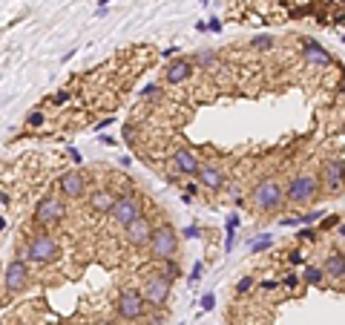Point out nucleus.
<instances>
[{"label":"nucleus","mask_w":345,"mask_h":325,"mask_svg":"<svg viewBox=\"0 0 345 325\" xmlns=\"http://www.w3.org/2000/svg\"><path fill=\"white\" fill-rule=\"evenodd\" d=\"M316 193H319V176H313V173H299L296 179L288 181L285 199L294 202V205H305V202H313V199H316Z\"/></svg>","instance_id":"f257e3e1"},{"label":"nucleus","mask_w":345,"mask_h":325,"mask_svg":"<svg viewBox=\"0 0 345 325\" xmlns=\"http://www.w3.org/2000/svg\"><path fill=\"white\" fill-rule=\"evenodd\" d=\"M23 256L29 259V262H35V265H49V262H55V259L61 256V248H58V242L52 239L49 233H38V236L29 239Z\"/></svg>","instance_id":"f03ea898"},{"label":"nucleus","mask_w":345,"mask_h":325,"mask_svg":"<svg viewBox=\"0 0 345 325\" xmlns=\"http://www.w3.org/2000/svg\"><path fill=\"white\" fill-rule=\"evenodd\" d=\"M282 202H285V187H282L279 181H273V179L259 181L256 190H253V205L259 207V210H265V213L282 207Z\"/></svg>","instance_id":"7ed1b4c3"},{"label":"nucleus","mask_w":345,"mask_h":325,"mask_svg":"<svg viewBox=\"0 0 345 325\" xmlns=\"http://www.w3.org/2000/svg\"><path fill=\"white\" fill-rule=\"evenodd\" d=\"M176 245H179V239H176V230H173L170 224H161V227H155V230H153V239H150V253H153V259L164 262V259H173V253H176Z\"/></svg>","instance_id":"20e7f679"},{"label":"nucleus","mask_w":345,"mask_h":325,"mask_svg":"<svg viewBox=\"0 0 345 325\" xmlns=\"http://www.w3.org/2000/svg\"><path fill=\"white\" fill-rule=\"evenodd\" d=\"M144 213V207H141V202L135 199V196H121V199H115V205H113V210H110V216H113L118 224H127L132 222V219H138Z\"/></svg>","instance_id":"39448f33"},{"label":"nucleus","mask_w":345,"mask_h":325,"mask_svg":"<svg viewBox=\"0 0 345 325\" xmlns=\"http://www.w3.org/2000/svg\"><path fill=\"white\" fill-rule=\"evenodd\" d=\"M170 291H173V279H167L164 274L158 276H150L147 279V288H144V302L150 305H164L167 299H170Z\"/></svg>","instance_id":"423d86ee"},{"label":"nucleus","mask_w":345,"mask_h":325,"mask_svg":"<svg viewBox=\"0 0 345 325\" xmlns=\"http://www.w3.org/2000/svg\"><path fill=\"white\" fill-rule=\"evenodd\" d=\"M64 213H66L64 199H58V196H46L40 205L35 207V222H38V224H55V222H61V219H64Z\"/></svg>","instance_id":"0eeeda50"},{"label":"nucleus","mask_w":345,"mask_h":325,"mask_svg":"<svg viewBox=\"0 0 345 325\" xmlns=\"http://www.w3.org/2000/svg\"><path fill=\"white\" fill-rule=\"evenodd\" d=\"M144 308H147V302H144V296L135 291V288L121 291V299H118V314H121L124 320H141Z\"/></svg>","instance_id":"6e6552de"},{"label":"nucleus","mask_w":345,"mask_h":325,"mask_svg":"<svg viewBox=\"0 0 345 325\" xmlns=\"http://www.w3.org/2000/svg\"><path fill=\"white\" fill-rule=\"evenodd\" d=\"M58 187H61L64 199H81L86 193V176H83V170H66L58 181Z\"/></svg>","instance_id":"1a4fd4ad"},{"label":"nucleus","mask_w":345,"mask_h":325,"mask_svg":"<svg viewBox=\"0 0 345 325\" xmlns=\"http://www.w3.org/2000/svg\"><path fill=\"white\" fill-rule=\"evenodd\" d=\"M124 230H127V242L135 245V248H144V245H150V239H153V224H150V219L144 213H141L138 219H132Z\"/></svg>","instance_id":"9d476101"},{"label":"nucleus","mask_w":345,"mask_h":325,"mask_svg":"<svg viewBox=\"0 0 345 325\" xmlns=\"http://www.w3.org/2000/svg\"><path fill=\"white\" fill-rule=\"evenodd\" d=\"M343 170H345V161L337 155V158H331L328 164H325V170H322V179H319V187H325L328 193H340L343 190Z\"/></svg>","instance_id":"9b49d317"},{"label":"nucleus","mask_w":345,"mask_h":325,"mask_svg":"<svg viewBox=\"0 0 345 325\" xmlns=\"http://www.w3.org/2000/svg\"><path fill=\"white\" fill-rule=\"evenodd\" d=\"M26 282H29V265L23 259H12L9 268H6V291H12V293L23 291Z\"/></svg>","instance_id":"f8f14e48"},{"label":"nucleus","mask_w":345,"mask_h":325,"mask_svg":"<svg viewBox=\"0 0 345 325\" xmlns=\"http://www.w3.org/2000/svg\"><path fill=\"white\" fill-rule=\"evenodd\" d=\"M193 72H196V67H193L190 58H173V61L167 64V69H164V78L170 81V84H184Z\"/></svg>","instance_id":"ddd939ff"},{"label":"nucleus","mask_w":345,"mask_h":325,"mask_svg":"<svg viewBox=\"0 0 345 325\" xmlns=\"http://www.w3.org/2000/svg\"><path fill=\"white\" fill-rule=\"evenodd\" d=\"M173 164H176V170H179L181 176H196L198 167H201L196 161V153L187 150V147H179V150L173 153Z\"/></svg>","instance_id":"4468645a"},{"label":"nucleus","mask_w":345,"mask_h":325,"mask_svg":"<svg viewBox=\"0 0 345 325\" xmlns=\"http://www.w3.org/2000/svg\"><path fill=\"white\" fill-rule=\"evenodd\" d=\"M198 184L207 190H222L225 187V173L219 170V167H213V164H204V167H198Z\"/></svg>","instance_id":"2eb2a0df"},{"label":"nucleus","mask_w":345,"mask_h":325,"mask_svg":"<svg viewBox=\"0 0 345 325\" xmlns=\"http://www.w3.org/2000/svg\"><path fill=\"white\" fill-rule=\"evenodd\" d=\"M322 274L328 276V279H343L345 276V256H343V251H334L328 259H325V268H322Z\"/></svg>","instance_id":"dca6fc26"},{"label":"nucleus","mask_w":345,"mask_h":325,"mask_svg":"<svg viewBox=\"0 0 345 325\" xmlns=\"http://www.w3.org/2000/svg\"><path fill=\"white\" fill-rule=\"evenodd\" d=\"M113 205H115V196L110 193V190H95L92 196H89V207L92 210H98V213H110L113 210Z\"/></svg>","instance_id":"f3484780"},{"label":"nucleus","mask_w":345,"mask_h":325,"mask_svg":"<svg viewBox=\"0 0 345 325\" xmlns=\"http://www.w3.org/2000/svg\"><path fill=\"white\" fill-rule=\"evenodd\" d=\"M305 55H308V61H316V64H331V55H328V52H322L316 43H308Z\"/></svg>","instance_id":"a211bd4d"},{"label":"nucleus","mask_w":345,"mask_h":325,"mask_svg":"<svg viewBox=\"0 0 345 325\" xmlns=\"http://www.w3.org/2000/svg\"><path fill=\"white\" fill-rule=\"evenodd\" d=\"M302 279H305V282H311V285H319V282L325 279V274H322V268H316V265H308Z\"/></svg>","instance_id":"6ab92c4d"},{"label":"nucleus","mask_w":345,"mask_h":325,"mask_svg":"<svg viewBox=\"0 0 345 325\" xmlns=\"http://www.w3.org/2000/svg\"><path fill=\"white\" fill-rule=\"evenodd\" d=\"M66 101H69V92H66V89H58V92H52V95H49L52 107H64Z\"/></svg>","instance_id":"aec40b11"},{"label":"nucleus","mask_w":345,"mask_h":325,"mask_svg":"<svg viewBox=\"0 0 345 325\" xmlns=\"http://www.w3.org/2000/svg\"><path fill=\"white\" fill-rule=\"evenodd\" d=\"M43 121H46V118H43V112H40V109H32V112L26 115V124H29L32 130H35V127H43Z\"/></svg>","instance_id":"412c9836"},{"label":"nucleus","mask_w":345,"mask_h":325,"mask_svg":"<svg viewBox=\"0 0 345 325\" xmlns=\"http://www.w3.org/2000/svg\"><path fill=\"white\" fill-rule=\"evenodd\" d=\"M250 288H253V279H250V276H242V279L236 282V293H247Z\"/></svg>","instance_id":"4be33fe9"},{"label":"nucleus","mask_w":345,"mask_h":325,"mask_svg":"<svg viewBox=\"0 0 345 325\" xmlns=\"http://www.w3.org/2000/svg\"><path fill=\"white\" fill-rule=\"evenodd\" d=\"M270 236H262V239H256L253 242V245H250V251H253V253H259V251H265V248H270Z\"/></svg>","instance_id":"5701e85b"},{"label":"nucleus","mask_w":345,"mask_h":325,"mask_svg":"<svg viewBox=\"0 0 345 325\" xmlns=\"http://www.w3.org/2000/svg\"><path fill=\"white\" fill-rule=\"evenodd\" d=\"M201 274H204V265L196 262V265H193V271H190V285H196L198 279H201Z\"/></svg>","instance_id":"b1692460"},{"label":"nucleus","mask_w":345,"mask_h":325,"mask_svg":"<svg viewBox=\"0 0 345 325\" xmlns=\"http://www.w3.org/2000/svg\"><path fill=\"white\" fill-rule=\"evenodd\" d=\"M213 61H216L213 52H198L196 55V64H201V67H207V64H213Z\"/></svg>","instance_id":"393cba45"},{"label":"nucleus","mask_w":345,"mask_h":325,"mask_svg":"<svg viewBox=\"0 0 345 325\" xmlns=\"http://www.w3.org/2000/svg\"><path fill=\"white\" fill-rule=\"evenodd\" d=\"M322 216H325V210H313V213H305V216H299V222L311 224V222H316V219H322Z\"/></svg>","instance_id":"a878e982"},{"label":"nucleus","mask_w":345,"mask_h":325,"mask_svg":"<svg viewBox=\"0 0 345 325\" xmlns=\"http://www.w3.org/2000/svg\"><path fill=\"white\" fill-rule=\"evenodd\" d=\"M201 308H204V311H213L216 308V296H213V293H204V296H201Z\"/></svg>","instance_id":"bb28decb"},{"label":"nucleus","mask_w":345,"mask_h":325,"mask_svg":"<svg viewBox=\"0 0 345 325\" xmlns=\"http://www.w3.org/2000/svg\"><path fill=\"white\" fill-rule=\"evenodd\" d=\"M279 285H285V288H296V285H299V276H296V274H288Z\"/></svg>","instance_id":"cd10ccee"},{"label":"nucleus","mask_w":345,"mask_h":325,"mask_svg":"<svg viewBox=\"0 0 345 325\" xmlns=\"http://www.w3.org/2000/svg\"><path fill=\"white\" fill-rule=\"evenodd\" d=\"M233 245H236V230L228 227V239H225V251H233Z\"/></svg>","instance_id":"c85d7f7f"},{"label":"nucleus","mask_w":345,"mask_h":325,"mask_svg":"<svg viewBox=\"0 0 345 325\" xmlns=\"http://www.w3.org/2000/svg\"><path fill=\"white\" fill-rule=\"evenodd\" d=\"M132 138H135V127H132V124H124V141L132 144Z\"/></svg>","instance_id":"c756f323"},{"label":"nucleus","mask_w":345,"mask_h":325,"mask_svg":"<svg viewBox=\"0 0 345 325\" xmlns=\"http://www.w3.org/2000/svg\"><path fill=\"white\" fill-rule=\"evenodd\" d=\"M207 29H210V32H222V20H219V17H210V20H207Z\"/></svg>","instance_id":"7c9ffc66"},{"label":"nucleus","mask_w":345,"mask_h":325,"mask_svg":"<svg viewBox=\"0 0 345 325\" xmlns=\"http://www.w3.org/2000/svg\"><path fill=\"white\" fill-rule=\"evenodd\" d=\"M279 288V282H273V279H262V291H276Z\"/></svg>","instance_id":"2f4dec72"},{"label":"nucleus","mask_w":345,"mask_h":325,"mask_svg":"<svg viewBox=\"0 0 345 325\" xmlns=\"http://www.w3.org/2000/svg\"><path fill=\"white\" fill-rule=\"evenodd\" d=\"M253 46H270V37H268V35H259V37H253Z\"/></svg>","instance_id":"473e14b6"},{"label":"nucleus","mask_w":345,"mask_h":325,"mask_svg":"<svg viewBox=\"0 0 345 325\" xmlns=\"http://www.w3.org/2000/svg\"><path fill=\"white\" fill-rule=\"evenodd\" d=\"M291 262H294V265H302V262H305V256H302L299 251H291Z\"/></svg>","instance_id":"72a5a7b5"},{"label":"nucleus","mask_w":345,"mask_h":325,"mask_svg":"<svg viewBox=\"0 0 345 325\" xmlns=\"http://www.w3.org/2000/svg\"><path fill=\"white\" fill-rule=\"evenodd\" d=\"M299 236H302V239H313L316 233H313V227H305V230H299Z\"/></svg>","instance_id":"f704fd0d"},{"label":"nucleus","mask_w":345,"mask_h":325,"mask_svg":"<svg viewBox=\"0 0 345 325\" xmlns=\"http://www.w3.org/2000/svg\"><path fill=\"white\" fill-rule=\"evenodd\" d=\"M155 92H158V86H155V84L144 86V98H150V95H155Z\"/></svg>","instance_id":"c9c22d12"},{"label":"nucleus","mask_w":345,"mask_h":325,"mask_svg":"<svg viewBox=\"0 0 345 325\" xmlns=\"http://www.w3.org/2000/svg\"><path fill=\"white\" fill-rule=\"evenodd\" d=\"M184 187H187V196H190V199H193V193H198L196 181H190V184H184Z\"/></svg>","instance_id":"e433bc0d"},{"label":"nucleus","mask_w":345,"mask_h":325,"mask_svg":"<svg viewBox=\"0 0 345 325\" xmlns=\"http://www.w3.org/2000/svg\"><path fill=\"white\" fill-rule=\"evenodd\" d=\"M118 164H121V167H130L132 158H130V155H121V161H118Z\"/></svg>","instance_id":"4c0bfd02"},{"label":"nucleus","mask_w":345,"mask_h":325,"mask_svg":"<svg viewBox=\"0 0 345 325\" xmlns=\"http://www.w3.org/2000/svg\"><path fill=\"white\" fill-rule=\"evenodd\" d=\"M184 236H198V227H193V224H190V227L184 230Z\"/></svg>","instance_id":"58836bf2"},{"label":"nucleus","mask_w":345,"mask_h":325,"mask_svg":"<svg viewBox=\"0 0 345 325\" xmlns=\"http://www.w3.org/2000/svg\"><path fill=\"white\" fill-rule=\"evenodd\" d=\"M69 155H72V158H75V161H78V164H81V153H78V150H75V147H69Z\"/></svg>","instance_id":"ea45409f"},{"label":"nucleus","mask_w":345,"mask_h":325,"mask_svg":"<svg viewBox=\"0 0 345 325\" xmlns=\"http://www.w3.org/2000/svg\"><path fill=\"white\" fill-rule=\"evenodd\" d=\"M161 323H164L161 317H153V320H150V325H161Z\"/></svg>","instance_id":"a19ab883"},{"label":"nucleus","mask_w":345,"mask_h":325,"mask_svg":"<svg viewBox=\"0 0 345 325\" xmlns=\"http://www.w3.org/2000/svg\"><path fill=\"white\" fill-rule=\"evenodd\" d=\"M3 224H6V222H3V216H0V230H3Z\"/></svg>","instance_id":"79ce46f5"},{"label":"nucleus","mask_w":345,"mask_h":325,"mask_svg":"<svg viewBox=\"0 0 345 325\" xmlns=\"http://www.w3.org/2000/svg\"><path fill=\"white\" fill-rule=\"evenodd\" d=\"M201 6H207V0H201Z\"/></svg>","instance_id":"37998d69"},{"label":"nucleus","mask_w":345,"mask_h":325,"mask_svg":"<svg viewBox=\"0 0 345 325\" xmlns=\"http://www.w3.org/2000/svg\"><path fill=\"white\" fill-rule=\"evenodd\" d=\"M101 325H113V323H101Z\"/></svg>","instance_id":"c03bdc74"},{"label":"nucleus","mask_w":345,"mask_h":325,"mask_svg":"<svg viewBox=\"0 0 345 325\" xmlns=\"http://www.w3.org/2000/svg\"><path fill=\"white\" fill-rule=\"evenodd\" d=\"M101 3H110V0H101Z\"/></svg>","instance_id":"a18cd8bd"}]
</instances>
